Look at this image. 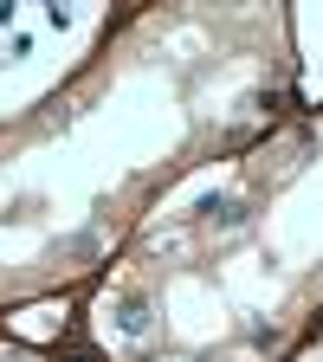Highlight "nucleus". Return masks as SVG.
<instances>
[{"instance_id": "f257e3e1", "label": "nucleus", "mask_w": 323, "mask_h": 362, "mask_svg": "<svg viewBox=\"0 0 323 362\" xmlns=\"http://www.w3.org/2000/svg\"><path fill=\"white\" fill-rule=\"evenodd\" d=\"M117 330H123V337H149V298L129 291V298L117 304Z\"/></svg>"}, {"instance_id": "f03ea898", "label": "nucleus", "mask_w": 323, "mask_h": 362, "mask_svg": "<svg viewBox=\"0 0 323 362\" xmlns=\"http://www.w3.org/2000/svg\"><path fill=\"white\" fill-rule=\"evenodd\" d=\"M207 220L233 233V226H246V201H207Z\"/></svg>"}, {"instance_id": "7ed1b4c3", "label": "nucleus", "mask_w": 323, "mask_h": 362, "mask_svg": "<svg viewBox=\"0 0 323 362\" xmlns=\"http://www.w3.org/2000/svg\"><path fill=\"white\" fill-rule=\"evenodd\" d=\"M246 337H252V349H271V343H278V337H285V330H278V324H252V330H246Z\"/></svg>"}, {"instance_id": "20e7f679", "label": "nucleus", "mask_w": 323, "mask_h": 362, "mask_svg": "<svg viewBox=\"0 0 323 362\" xmlns=\"http://www.w3.org/2000/svg\"><path fill=\"white\" fill-rule=\"evenodd\" d=\"M194 362H213V356H194Z\"/></svg>"}]
</instances>
